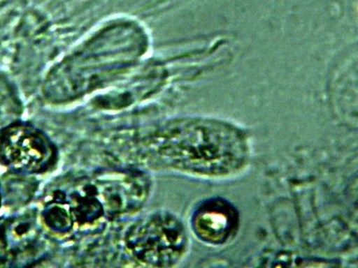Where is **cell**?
<instances>
[{"label": "cell", "instance_id": "cell-6", "mask_svg": "<svg viewBox=\"0 0 358 268\" xmlns=\"http://www.w3.org/2000/svg\"><path fill=\"white\" fill-rule=\"evenodd\" d=\"M238 214L234 207L222 199L203 201L192 215L191 226L200 241L208 244H227L238 228Z\"/></svg>", "mask_w": 358, "mask_h": 268}, {"label": "cell", "instance_id": "cell-2", "mask_svg": "<svg viewBox=\"0 0 358 268\" xmlns=\"http://www.w3.org/2000/svg\"><path fill=\"white\" fill-rule=\"evenodd\" d=\"M126 247L141 264L169 267L180 262L187 251L188 237L183 223L165 211L149 214L127 232Z\"/></svg>", "mask_w": 358, "mask_h": 268}, {"label": "cell", "instance_id": "cell-4", "mask_svg": "<svg viewBox=\"0 0 358 268\" xmlns=\"http://www.w3.org/2000/svg\"><path fill=\"white\" fill-rule=\"evenodd\" d=\"M108 219L130 215L145 205L151 181L140 171H104L91 177Z\"/></svg>", "mask_w": 358, "mask_h": 268}, {"label": "cell", "instance_id": "cell-3", "mask_svg": "<svg viewBox=\"0 0 358 268\" xmlns=\"http://www.w3.org/2000/svg\"><path fill=\"white\" fill-rule=\"evenodd\" d=\"M57 156L49 137L31 124L14 122L0 132V163L15 174L45 173L55 165Z\"/></svg>", "mask_w": 358, "mask_h": 268}, {"label": "cell", "instance_id": "cell-1", "mask_svg": "<svg viewBox=\"0 0 358 268\" xmlns=\"http://www.w3.org/2000/svg\"><path fill=\"white\" fill-rule=\"evenodd\" d=\"M150 145L159 165L201 177L236 173L245 164L248 151L241 131L208 119L171 123L152 136Z\"/></svg>", "mask_w": 358, "mask_h": 268}, {"label": "cell", "instance_id": "cell-5", "mask_svg": "<svg viewBox=\"0 0 358 268\" xmlns=\"http://www.w3.org/2000/svg\"><path fill=\"white\" fill-rule=\"evenodd\" d=\"M47 248V238L34 214L0 222V264L3 266H29L43 258Z\"/></svg>", "mask_w": 358, "mask_h": 268}, {"label": "cell", "instance_id": "cell-7", "mask_svg": "<svg viewBox=\"0 0 358 268\" xmlns=\"http://www.w3.org/2000/svg\"><path fill=\"white\" fill-rule=\"evenodd\" d=\"M0 203H1V193H0Z\"/></svg>", "mask_w": 358, "mask_h": 268}]
</instances>
